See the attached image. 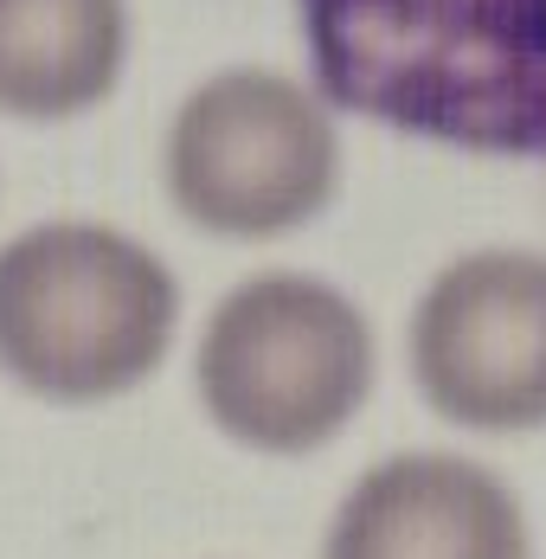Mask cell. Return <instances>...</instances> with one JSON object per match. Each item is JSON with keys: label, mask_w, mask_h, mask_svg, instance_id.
I'll return each mask as SVG.
<instances>
[{"label": "cell", "mask_w": 546, "mask_h": 559, "mask_svg": "<svg viewBox=\"0 0 546 559\" xmlns=\"http://www.w3.org/2000/svg\"><path fill=\"white\" fill-rule=\"evenodd\" d=\"M334 110L489 162H546V0H296Z\"/></svg>", "instance_id": "cell-1"}, {"label": "cell", "mask_w": 546, "mask_h": 559, "mask_svg": "<svg viewBox=\"0 0 546 559\" xmlns=\"http://www.w3.org/2000/svg\"><path fill=\"white\" fill-rule=\"evenodd\" d=\"M180 283L97 219H46L0 245V373L52 405L122 399L174 347Z\"/></svg>", "instance_id": "cell-2"}, {"label": "cell", "mask_w": 546, "mask_h": 559, "mask_svg": "<svg viewBox=\"0 0 546 559\" xmlns=\"http://www.w3.org/2000/svg\"><path fill=\"white\" fill-rule=\"evenodd\" d=\"M380 373L360 302L309 271H258L232 283L200 329L193 392L218 431L264 456L334 444Z\"/></svg>", "instance_id": "cell-3"}, {"label": "cell", "mask_w": 546, "mask_h": 559, "mask_svg": "<svg viewBox=\"0 0 546 559\" xmlns=\"http://www.w3.org/2000/svg\"><path fill=\"white\" fill-rule=\"evenodd\" d=\"M162 168L167 200L187 225L238 245L289 238L322 219L341 193L334 104L271 64L213 71L180 97Z\"/></svg>", "instance_id": "cell-4"}, {"label": "cell", "mask_w": 546, "mask_h": 559, "mask_svg": "<svg viewBox=\"0 0 546 559\" xmlns=\"http://www.w3.org/2000/svg\"><path fill=\"white\" fill-rule=\"evenodd\" d=\"M405 354L443 425L483 438L546 431V251L450 258L412 309Z\"/></svg>", "instance_id": "cell-5"}, {"label": "cell", "mask_w": 546, "mask_h": 559, "mask_svg": "<svg viewBox=\"0 0 546 559\" xmlns=\"http://www.w3.org/2000/svg\"><path fill=\"white\" fill-rule=\"evenodd\" d=\"M322 559H534L521 496L456 450L373 463L334 508Z\"/></svg>", "instance_id": "cell-6"}, {"label": "cell", "mask_w": 546, "mask_h": 559, "mask_svg": "<svg viewBox=\"0 0 546 559\" xmlns=\"http://www.w3.org/2000/svg\"><path fill=\"white\" fill-rule=\"evenodd\" d=\"M129 64V0H0V116L71 122Z\"/></svg>", "instance_id": "cell-7"}]
</instances>
